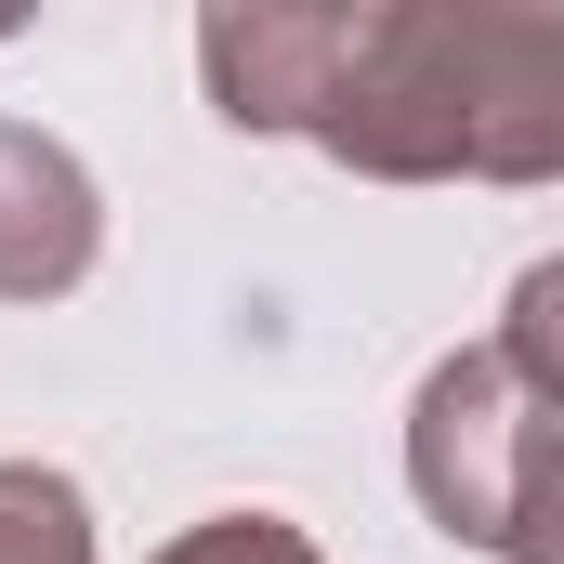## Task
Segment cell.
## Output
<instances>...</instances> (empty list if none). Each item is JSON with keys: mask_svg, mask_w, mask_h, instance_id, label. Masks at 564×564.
Returning <instances> with one entry per match:
<instances>
[{"mask_svg": "<svg viewBox=\"0 0 564 564\" xmlns=\"http://www.w3.org/2000/svg\"><path fill=\"white\" fill-rule=\"evenodd\" d=\"M302 144L381 184H552L564 171V13L552 0H355L328 119Z\"/></svg>", "mask_w": 564, "mask_h": 564, "instance_id": "6da1fadb", "label": "cell"}, {"mask_svg": "<svg viewBox=\"0 0 564 564\" xmlns=\"http://www.w3.org/2000/svg\"><path fill=\"white\" fill-rule=\"evenodd\" d=\"M525 421H539V394L512 381V355H499V341L446 355V368L421 381V408H408V486H421V512L446 525V539L499 552V525H512V459H525Z\"/></svg>", "mask_w": 564, "mask_h": 564, "instance_id": "7a4b0ae2", "label": "cell"}, {"mask_svg": "<svg viewBox=\"0 0 564 564\" xmlns=\"http://www.w3.org/2000/svg\"><path fill=\"white\" fill-rule=\"evenodd\" d=\"M93 250H106V197H93V171H79L53 132L0 119V302H53V289H79Z\"/></svg>", "mask_w": 564, "mask_h": 564, "instance_id": "3957f363", "label": "cell"}, {"mask_svg": "<svg viewBox=\"0 0 564 564\" xmlns=\"http://www.w3.org/2000/svg\"><path fill=\"white\" fill-rule=\"evenodd\" d=\"M0 564H93V499L53 459H0Z\"/></svg>", "mask_w": 564, "mask_h": 564, "instance_id": "277c9868", "label": "cell"}, {"mask_svg": "<svg viewBox=\"0 0 564 564\" xmlns=\"http://www.w3.org/2000/svg\"><path fill=\"white\" fill-rule=\"evenodd\" d=\"M512 564H564V408L525 421V459H512V525H499Z\"/></svg>", "mask_w": 564, "mask_h": 564, "instance_id": "5b68a950", "label": "cell"}, {"mask_svg": "<svg viewBox=\"0 0 564 564\" xmlns=\"http://www.w3.org/2000/svg\"><path fill=\"white\" fill-rule=\"evenodd\" d=\"M158 564H315V539L289 512H210V525H184Z\"/></svg>", "mask_w": 564, "mask_h": 564, "instance_id": "8992f818", "label": "cell"}]
</instances>
